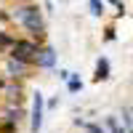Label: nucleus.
<instances>
[{"label": "nucleus", "instance_id": "f257e3e1", "mask_svg": "<svg viewBox=\"0 0 133 133\" xmlns=\"http://www.w3.org/2000/svg\"><path fill=\"white\" fill-rule=\"evenodd\" d=\"M16 19L32 32V35H40V32H43V19H40V11L37 8H32V5L16 8Z\"/></svg>", "mask_w": 133, "mask_h": 133}, {"label": "nucleus", "instance_id": "7ed1b4c3", "mask_svg": "<svg viewBox=\"0 0 133 133\" xmlns=\"http://www.w3.org/2000/svg\"><path fill=\"white\" fill-rule=\"evenodd\" d=\"M43 128V93H35V104H32V133Z\"/></svg>", "mask_w": 133, "mask_h": 133}, {"label": "nucleus", "instance_id": "20e7f679", "mask_svg": "<svg viewBox=\"0 0 133 133\" xmlns=\"http://www.w3.org/2000/svg\"><path fill=\"white\" fill-rule=\"evenodd\" d=\"M35 61H37L40 66H53V64H56V53H53L51 48H45V51H37Z\"/></svg>", "mask_w": 133, "mask_h": 133}, {"label": "nucleus", "instance_id": "1a4fd4ad", "mask_svg": "<svg viewBox=\"0 0 133 133\" xmlns=\"http://www.w3.org/2000/svg\"><path fill=\"white\" fill-rule=\"evenodd\" d=\"M88 130H91V133H104V130L98 128V125H88Z\"/></svg>", "mask_w": 133, "mask_h": 133}, {"label": "nucleus", "instance_id": "39448f33", "mask_svg": "<svg viewBox=\"0 0 133 133\" xmlns=\"http://www.w3.org/2000/svg\"><path fill=\"white\" fill-rule=\"evenodd\" d=\"M24 69H27V61L24 59H14L11 56V61H8V75H24Z\"/></svg>", "mask_w": 133, "mask_h": 133}, {"label": "nucleus", "instance_id": "0eeeda50", "mask_svg": "<svg viewBox=\"0 0 133 133\" xmlns=\"http://www.w3.org/2000/svg\"><path fill=\"white\" fill-rule=\"evenodd\" d=\"M66 83H69V91H72V93H77V91L83 88V83L77 80V77H72V72H69V77H66Z\"/></svg>", "mask_w": 133, "mask_h": 133}, {"label": "nucleus", "instance_id": "9d476101", "mask_svg": "<svg viewBox=\"0 0 133 133\" xmlns=\"http://www.w3.org/2000/svg\"><path fill=\"white\" fill-rule=\"evenodd\" d=\"M117 133H128V130H120V128H117Z\"/></svg>", "mask_w": 133, "mask_h": 133}, {"label": "nucleus", "instance_id": "6e6552de", "mask_svg": "<svg viewBox=\"0 0 133 133\" xmlns=\"http://www.w3.org/2000/svg\"><path fill=\"white\" fill-rule=\"evenodd\" d=\"M91 8H93V14H101V11H104V5L98 3V0H91Z\"/></svg>", "mask_w": 133, "mask_h": 133}, {"label": "nucleus", "instance_id": "f03ea898", "mask_svg": "<svg viewBox=\"0 0 133 133\" xmlns=\"http://www.w3.org/2000/svg\"><path fill=\"white\" fill-rule=\"evenodd\" d=\"M11 56L14 59H29V56H37V45L35 43H24V40H19V43H14V51H11Z\"/></svg>", "mask_w": 133, "mask_h": 133}, {"label": "nucleus", "instance_id": "423d86ee", "mask_svg": "<svg viewBox=\"0 0 133 133\" xmlns=\"http://www.w3.org/2000/svg\"><path fill=\"white\" fill-rule=\"evenodd\" d=\"M107 77H109V61L98 59V64H96V80H107Z\"/></svg>", "mask_w": 133, "mask_h": 133}]
</instances>
